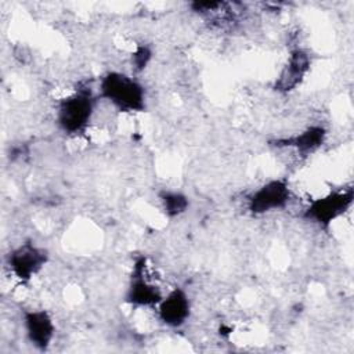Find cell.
I'll list each match as a JSON object with an SVG mask.
<instances>
[{"label": "cell", "mask_w": 354, "mask_h": 354, "mask_svg": "<svg viewBox=\"0 0 354 354\" xmlns=\"http://www.w3.org/2000/svg\"><path fill=\"white\" fill-rule=\"evenodd\" d=\"M98 97L90 86H80L58 100L55 105L57 127L69 137L84 134L95 115Z\"/></svg>", "instance_id": "obj_2"}, {"label": "cell", "mask_w": 354, "mask_h": 354, "mask_svg": "<svg viewBox=\"0 0 354 354\" xmlns=\"http://www.w3.org/2000/svg\"><path fill=\"white\" fill-rule=\"evenodd\" d=\"M311 65L313 58L307 50L301 47L293 48L275 77L272 88L281 94L292 93L304 82Z\"/></svg>", "instance_id": "obj_9"}, {"label": "cell", "mask_w": 354, "mask_h": 354, "mask_svg": "<svg viewBox=\"0 0 354 354\" xmlns=\"http://www.w3.org/2000/svg\"><path fill=\"white\" fill-rule=\"evenodd\" d=\"M328 130L322 124H310L296 134L275 138L270 144L275 148L292 149L297 155L306 158L315 153L326 141Z\"/></svg>", "instance_id": "obj_10"}, {"label": "cell", "mask_w": 354, "mask_h": 354, "mask_svg": "<svg viewBox=\"0 0 354 354\" xmlns=\"http://www.w3.org/2000/svg\"><path fill=\"white\" fill-rule=\"evenodd\" d=\"M293 199L290 183L283 178H270L246 196V210L253 217L283 210Z\"/></svg>", "instance_id": "obj_4"}, {"label": "cell", "mask_w": 354, "mask_h": 354, "mask_svg": "<svg viewBox=\"0 0 354 354\" xmlns=\"http://www.w3.org/2000/svg\"><path fill=\"white\" fill-rule=\"evenodd\" d=\"M48 260V250L28 239L18 243L7 253L6 266L18 282L29 283L43 271Z\"/></svg>", "instance_id": "obj_5"}, {"label": "cell", "mask_w": 354, "mask_h": 354, "mask_svg": "<svg viewBox=\"0 0 354 354\" xmlns=\"http://www.w3.org/2000/svg\"><path fill=\"white\" fill-rule=\"evenodd\" d=\"M158 321L170 328L184 326L192 314V301L188 292L181 286L171 288L155 306Z\"/></svg>", "instance_id": "obj_7"}, {"label": "cell", "mask_w": 354, "mask_h": 354, "mask_svg": "<svg viewBox=\"0 0 354 354\" xmlns=\"http://www.w3.org/2000/svg\"><path fill=\"white\" fill-rule=\"evenodd\" d=\"M26 340L37 351H47L55 337V322L46 308H25L21 315Z\"/></svg>", "instance_id": "obj_8"}, {"label": "cell", "mask_w": 354, "mask_h": 354, "mask_svg": "<svg viewBox=\"0 0 354 354\" xmlns=\"http://www.w3.org/2000/svg\"><path fill=\"white\" fill-rule=\"evenodd\" d=\"M97 97L122 113H141L147 111L144 84L136 75L126 72H105L98 80Z\"/></svg>", "instance_id": "obj_1"}, {"label": "cell", "mask_w": 354, "mask_h": 354, "mask_svg": "<svg viewBox=\"0 0 354 354\" xmlns=\"http://www.w3.org/2000/svg\"><path fill=\"white\" fill-rule=\"evenodd\" d=\"M163 295L160 286L149 277L147 259L144 256L137 257L123 295L124 303L133 308H155Z\"/></svg>", "instance_id": "obj_6"}, {"label": "cell", "mask_w": 354, "mask_h": 354, "mask_svg": "<svg viewBox=\"0 0 354 354\" xmlns=\"http://www.w3.org/2000/svg\"><path fill=\"white\" fill-rule=\"evenodd\" d=\"M354 202V188H336L324 195L311 199L303 209L301 217L322 230L330 225L350 212Z\"/></svg>", "instance_id": "obj_3"}, {"label": "cell", "mask_w": 354, "mask_h": 354, "mask_svg": "<svg viewBox=\"0 0 354 354\" xmlns=\"http://www.w3.org/2000/svg\"><path fill=\"white\" fill-rule=\"evenodd\" d=\"M153 53L151 46L145 44V43H138L130 57V62H131V69L134 73H141L142 71L147 69V66L149 65V62L152 61Z\"/></svg>", "instance_id": "obj_12"}, {"label": "cell", "mask_w": 354, "mask_h": 354, "mask_svg": "<svg viewBox=\"0 0 354 354\" xmlns=\"http://www.w3.org/2000/svg\"><path fill=\"white\" fill-rule=\"evenodd\" d=\"M162 212L169 218H177L188 212L189 198L181 191L163 189L158 194Z\"/></svg>", "instance_id": "obj_11"}]
</instances>
